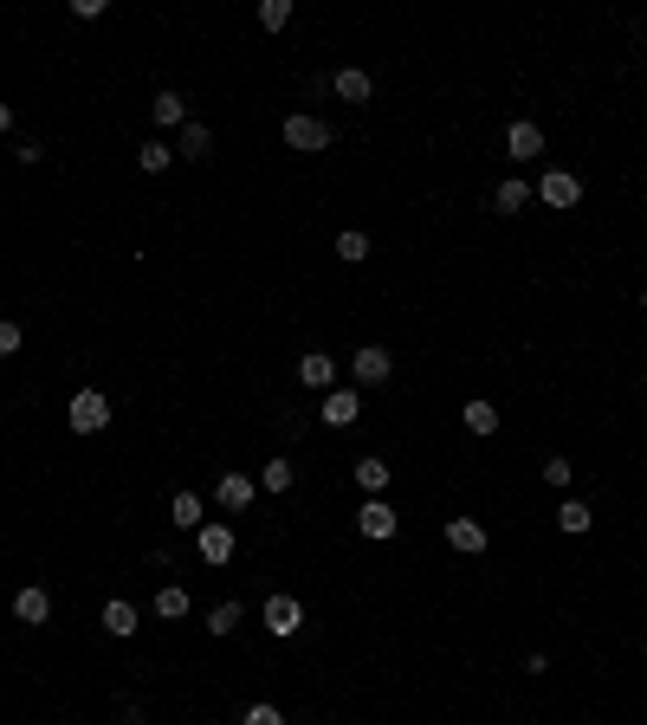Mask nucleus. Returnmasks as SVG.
Returning <instances> with one entry per match:
<instances>
[{"instance_id":"7c9ffc66","label":"nucleus","mask_w":647,"mask_h":725,"mask_svg":"<svg viewBox=\"0 0 647 725\" xmlns=\"http://www.w3.org/2000/svg\"><path fill=\"white\" fill-rule=\"evenodd\" d=\"M26 344V331H20V324H13V318H0V357H13V350H20Z\"/></svg>"},{"instance_id":"bb28decb","label":"nucleus","mask_w":647,"mask_h":725,"mask_svg":"<svg viewBox=\"0 0 647 725\" xmlns=\"http://www.w3.org/2000/svg\"><path fill=\"white\" fill-rule=\"evenodd\" d=\"M259 26H266V33H285V26H292V0H259Z\"/></svg>"},{"instance_id":"a878e982","label":"nucleus","mask_w":647,"mask_h":725,"mask_svg":"<svg viewBox=\"0 0 647 725\" xmlns=\"http://www.w3.org/2000/svg\"><path fill=\"white\" fill-rule=\"evenodd\" d=\"M292 480H298L292 460H266V467H259V492H292Z\"/></svg>"},{"instance_id":"2f4dec72","label":"nucleus","mask_w":647,"mask_h":725,"mask_svg":"<svg viewBox=\"0 0 647 725\" xmlns=\"http://www.w3.org/2000/svg\"><path fill=\"white\" fill-rule=\"evenodd\" d=\"M123 725H143V706H123Z\"/></svg>"},{"instance_id":"393cba45","label":"nucleus","mask_w":647,"mask_h":725,"mask_svg":"<svg viewBox=\"0 0 647 725\" xmlns=\"http://www.w3.org/2000/svg\"><path fill=\"white\" fill-rule=\"evenodd\" d=\"M240 622H246V603H233V596H227V603H214V609H208V635H233Z\"/></svg>"},{"instance_id":"f257e3e1","label":"nucleus","mask_w":647,"mask_h":725,"mask_svg":"<svg viewBox=\"0 0 647 725\" xmlns=\"http://www.w3.org/2000/svg\"><path fill=\"white\" fill-rule=\"evenodd\" d=\"M65 421H72V434H104L110 428V395L104 389H78L72 408H65Z\"/></svg>"},{"instance_id":"6e6552de","label":"nucleus","mask_w":647,"mask_h":725,"mask_svg":"<svg viewBox=\"0 0 647 725\" xmlns=\"http://www.w3.org/2000/svg\"><path fill=\"white\" fill-rule=\"evenodd\" d=\"M195 544H201V557H208V564H233V551H240V538H233V525H201L195 531Z\"/></svg>"},{"instance_id":"a211bd4d","label":"nucleus","mask_w":647,"mask_h":725,"mask_svg":"<svg viewBox=\"0 0 647 725\" xmlns=\"http://www.w3.org/2000/svg\"><path fill=\"white\" fill-rule=\"evenodd\" d=\"M13 615H20L26 628H39V622H46V615H52V596L39 590V583H26V590L13 596Z\"/></svg>"},{"instance_id":"9b49d317","label":"nucleus","mask_w":647,"mask_h":725,"mask_svg":"<svg viewBox=\"0 0 647 725\" xmlns=\"http://www.w3.org/2000/svg\"><path fill=\"white\" fill-rule=\"evenodd\" d=\"M253 492H259V480H246V473H220L214 499H220V512H246V505H253Z\"/></svg>"},{"instance_id":"c85d7f7f","label":"nucleus","mask_w":647,"mask_h":725,"mask_svg":"<svg viewBox=\"0 0 647 725\" xmlns=\"http://www.w3.org/2000/svg\"><path fill=\"white\" fill-rule=\"evenodd\" d=\"M570 480H576V467H570L563 454H550V460H544V486H570Z\"/></svg>"},{"instance_id":"7ed1b4c3","label":"nucleus","mask_w":647,"mask_h":725,"mask_svg":"<svg viewBox=\"0 0 647 725\" xmlns=\"http://www.w3.org/2000/svg\"><path fill=\"white\" fill-rule=\"evenodd\" d=\"M259 622H266V635H272V641H292L298 628H305V603H298V596H266Z\"/></svg>"},{"instance_id":"473e14b6","label":"nucleus","mask_w":647,"mask_h":725,"mask_svg":"<svg viewBox=\"0 0 647 725\" xmlns=\"http://www.w3.org/2000/svg\"><path fill=\"white\" fill-rule=\"evenodd\" d=\"M0 130H7V136H13V104H0Z\"/></svg>"},{"instance_id":"f704fd0d","label":"nucleus","mask_w":647,"mask_h":725,"mask_svg":"<svg viewBox=\"0 0 647 725\" xmlns=\"http://www.w3.org/2000/svg\"><path fill=\"white\" fill-rule=\"evenodd\" d=\"M641 654H647V648H641Z\"/></svg>"},{"instance_id":"c756f323","label":"nucleus","mask_w":647,"mask_h":725,"mask_svg":"<svg viewBox=\"0 0 647 725\" xmlns=\"http://www.w3.org/2000/svg\"><path fill=\"white\" fill-rule=\"evenodd\" d=\"M240 725H285V713H279L272 700H259V706H246V719H240Z\"/></svg>"},{"instance_id":"cd10ccee","label":"nucleus","mask_w":647,"mask_h":725,"mask_svg":"<svg viewBox=\"0 0 647 725\" xmlns=\"http://www.w3.org/2000/svg\"><path fill=\"white\" fill-rule=\"evenodd\" d=\"M337 259H343V266H363V259H369V234H356V227H350V234H337Z\"/></svg>"},{"instance_id":"f3484780","label":"nucleus","mask_w":647,"mask_h":725,"mask_svg":"<svg viewBox=\"0 0 647 725\" xmlns=\"http://www.w3.org/2000/svg\"><path fill=\"white\" fill-rule=\"evenodd\" d=\"M350 473H356V486H363L369 499H382V492H389V473H395V467H389V460H376V454H363Z\"/></svg>"},{"instance_id":"f8f14e48","label":"nucleus","mask_w":647,"mask_h":725,"mask_svg":"<svg viewBox=\"0 0 647 725\" xmlns=\"http://www.w3.org/2000/svg\"><path fill=\"white\" fill-rule=\"evenodd\" d=\"M330 91H337L343 104H369V98H376V78H369V72H356V65H343V72L330 78Z\"/></svg>"},{"instance_id":"0eeeda50","label":"nucleus","mask_w":647,"mask_h":725,"mask_svg":"<svg viewBox=\"0 0 647 725\" xmlns=\"http://www.w3.org/2000/svg\"><path fill=\"white\" fill-rule=\"evenodd\" d=\"M298 382H305V389H337V357H330V350H305V357H298Z\"/></svg>"},{"instance_id":"ddd939ff","label":"nucleus","mask_w":647,"mask_h":725,"mask_svg":"<svg viewBox=\"0 0 647 725\" xmlns=\"http://www.w3.org/2000/svg\"><path fill=\"white\" fill-rule=\"evenodd\" d=\"M505 156H512V162L544 156V130H538V123H512V130H505Z\"/></svg>"},{"instance_id":"412c9836","label":"nucleus","mask_w":647,"mask_h":725,"mask_svg":"<svg viewBox=\"0 0 647 725\" xmlns=\"http://www.w3.org/2000/svg\"><path fill=\"white\" fill-rule=\"evenodd\" d=\"M492 208H499V214H525V208H531V182H525V175H512V182H499V195H492Z\"/></svg>"},{"instance_id":"1a4fd4ad","label":"nucleus","mask_w":647,"mask_h":725,"mask_svg":"<svg viewBox=\"0 0 647 725\" xmlns=\"http://www.w3.org/2000/svg\"><path fill=\"white\" fill-rule=\"evenodd\" d=\"M363 421V395L356 389H330L324 395V428H356Z\"/></svg>"},{"instance_id":"20e7f679","label":"nucleus","mask_w":647,"mask_h":725,"mask_svg":"<svg viewBox=\"0 0 647 725\" xmlns=\"http://www.w3.org/2000/svg\"><path fill=\"white\" fill-rule=\"evenodd\" d=\"M531 195H538L544 208H576V201H583V182H576L570 169H544V175H538V188H531Z\"/></svg>"},{"instance_id":"2eb2a0df","label":"nucleus","mask_w":647,"mask_h":725,"mask_svg":"<svg viewBox=\"0 0 647 725\" xmlns=\"http://www.w3.org/2000/svg\"><path fill=\"white\" fill-rule=\"evenodd\" d=\"M208 149H214V130H208V123H195V117H188V123H182V136H175V156H182V162H201Z\"/></svg>"},{"instance_id":"39448f33","label":"nucleus","mask_w":647,"mask_h":725,"mask_svg":"<svg viewBox=\"0 0 647 725\" xmlns=\"http://www.w3.org/2000/svg\"><path fill=\"white\" fill-rule=\"evenodd\" d=\"M285 143L305 149V156H318V149H330V123L311 117V111H298V117H285Z\"/></svg>"},{"instance_id":"72a5a7b5","label":"nucleus","mask_w":647,"mask_h":725,"mask_svg":"<svg viewBox=\"0 0 647 725\" xmlns=\"http://www.w3.org/2000/svg\"><path fill=\"white\" fill-rule=\"evenodd\" d=\"M641 311H647V292H641Z\"/></svg>"},{"instance_id":"aec40b11","label":"nucleus","mask_w":647,"mask_h":725,"mask_svg":"<svg viewBox=\"0 0 647 725\" xmlns=\"http://www.w3.org/2000/svg\"><path fill=\"white\" fill-rule=\"evenodd\" d=\"M169 525L175 531H201L208 525V518H201V492H175L169 499Z\"/></svg>"},{"instance_id":"dca6fc26","label":"nucleus","mask_w":647,"mask_h":725,"mask_svg":"<svg viewBox=\"0 0 647 725\" xmlns=\"http://www.w3.org/2000/svg\"><path fill=\"white\" fill-rule=\"evenodd\" d=\"M149 117H156V130H182V123H188V98H182V91H156Z\"/></svg>"},{"instance_id":"b1692460","label":"nucleus","mask_w":647,"mask_h":725,"mask_svg":"<svg viewBox=\"0 0 647 725\" xmlns=\"http://www.w3.org/2000/svg\"><path fill=\"white\" fill-rule=\"evenodd\" d=\"M169 162H175V149L162 143V136H149V143L136 149V169H143V175H162V169H169Z\"/></svg>"},{"instance_id":"4468645a","label":"nucleus","mask_w":647,"mask_h":725,"mask_svg":"<svg viewBox=\"0 0 647 725\" xmlns=\"http://www.w3.org/2000/svg\"><path fill=\"white\" fill-rule=\"evenodd\" d=\"M460 428H466V434H479V441H486V434H499V408H492L486 395H473V402L460 408Z\"/></svg>"},{"instance_id":"4be33fe9","label":"nucleus","mask_w":647,"mask_h":725,"mask_svg":"<svg viewBox=\"0 0 647 725\" xmlns=\"http://www.w3.org/2000/svg\"><path fill=\"white\" fill-rule=\"evenodd\" d=\"M589 525H596V512H589L583 499H563V505H557V531H570V538H583Z\"/></svg>"},{"instance_id":"9d476101","label":"nucleus","mask_w":647,"mask_h":725,"mask_svg":"<svg viewBox=\"0 0 647 725\" xmlns=\"http://www.w3.org/2000/svg\"><path fill=\"white\" fill-rule=\"evenodd\" d=\"M447 544H453V551H466V557H479L492 544V531L479 525V518H447Z\"/></svg>"},{"instance_id":"f03ea898","label":"nucleus","mask_w":647,"mask_h":725,"mask_svg":"<svg viewBox=\"0 0 647 725\" xmlns=\"http://www.w3.org/2000/svg\"><path fill=\"white\" fill-rule=\"evenodd\" d=\"M356 531H363L369 544H389L395 531H402V512H395L389 499H363L356 505Z\"/></svg>"},{"instance_id":"423d86ee","label":"nucleus","mask_w":647,"mask_h":725,"mask_svg":"<svg viewBox=\"0 0 647 725\" xmlns=\"http://www.w3.org/2000/svg\"><path fill=\"white\" fill-rule=\"evenodd\" d=\"M350 376L363 382V389H382V382L395 376V357H389V350H382V344H363V350H356V357H350Z\"/></svg>"},{"instance_id":"6ab92c4d","label":"nucleus","mask_w":647,"mask_h":725,"mask_svg":"<svg viewBox=\"0 0 647 725\" xmlns=\"http://www.w3.org/2000/svg\"><path fill=\"white\" fill-rule=\"evenodd\" d=\"M98 622H104V635H117V641H130V635H136V628H143V622H136V609H130V603H123V596H110V603H104V615H98Z\"/></svg>"},{"instance_id":"5701e85b","label":"nucleus","mask_w":647,"mask_h":725,"mask_svg":"<svg viewBox=\"0 0 647 725\" xmlns=\"http://www.w3.org/2000/svg\"><path fill=\"white\" fill-rule=\"evenodd\" d=\"M149 609H156L162 622H182V615H188V590H182V583H162V590H156V603H149Z\"/></svg>"}]
</instances>
